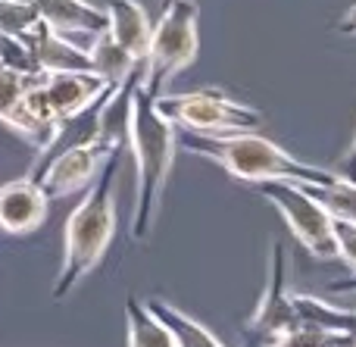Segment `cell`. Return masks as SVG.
<instances>
[{
    "label": "cell",
    "instance_id": "14",
    "mask_svg": "<svg viewBox=\"0 0 356 347\" xmlns=\"http://www.w3.org/2000/svg\"><path fill=\"white\" fill-rule=\"evenodd\" d=\"M31 79H35V75H19V72H13V69L0 66V122L10 125L19 138H25V141H31L35 147H41L50 138V129L35 122L31 113L25 110V104H22L25 88H29Z\"/></svg>",
    "mask_w": 356,
    "mask_h": 347
},
{
    "label": "cell",
    "instance_id": "8",
    "mask_svg": "<svg viewBox=\"0 0 356 347\" xmlns=\"http://www.w3.org/2000/svg\"><path fill=\"white\" fill-rule=\"evenodd\" d=\"M113 154H122V150H113L110 144H104V141L81 144V147L66 150V154H60L54 163H47V169H44L35 181L44 188V194H47L50 200L88 191V185L97 179V172L104 169V163L110 160Z\"/></svg>",
    "mask_w": 356,
    "mask_h": 347
},
{
    "label": "cell",
    "instance_id": "10",
    "mask_svg": "<svg viewBox=\"0 0 356 347\" xmlns=\"http://www.w3.org/2000/svg\"><path fill=\"white\" fill-rule=\"evenodd\" d=\"M50 197L31 175L0 185V232L6 235H31L47 223Z\"/></svg>",
    "mask_w": 356,
    "mask_h": 347
},
{
    "label": "cell",
    "instance_id": "22",
    "mask_svg": "<svg viewBox=\"0 0 356 347\" xmlns=\"http://www.w3.org/2000/svg\"><path fill=\"white\" fill-rule=\"evenodd\" d=\"M38 22V10L31 0H0V31L3 35H25Z\"/></svg>",
    "mask_w": 356,
    "mask_h": 347
},
{
    "label": "cell",
    "instance_id": "7",
    "mask_svg": "<svg viewBox=\"0 0 356 347\" xmlns=\"http://www.w3.org/2000/svg\"><path fill=\"white\" fill-rule=\"evenodd\" d=\"M284 275H288L284 248H282V241H275L272 244V257H269L266 288L257 300V310L244 323V338L250 347H269L282 335H288L291 329H297L294 304H291V291H288V279Z\"/></svg>",
    "mask_w": 356,
    "mask_h": 347
},
{
    "label": "cell",
    "instance_id": "21",
    "mask_svg": "<svg viewBox=\"0 0 356 347\" xmlns=\"http://www.w3.org/2000/svg\"><path fill=\"white\" fill-rule=\"evenodd\" d=\"M356 335H328V332H316V329H291L288 335H282L278 341H272L269 347H350Z\"/></svg>",
    "mask_w": 356,
    "mask_h": 347
},
{
    "label": "cell",
    "instance_id": "18",
    "mask_svg": "<svg viewBox=\"0 0 356 347\" xmlns=\"http://www.w3.org/2000/svg\"><path fill=\"white\" fill-rule=\"evenodd\" d=\"M88 56H91V72H97L110 88H116L119 81H125L138 66H141V63L131 60V56L113 41L110 31L94 35V44L88 47Z\"/></svg>",
    "mask_w": 356,
    "mask_h": 347
},
{
    "label": "cell",
    "instance_id": "6",
    "mask_svg": "<svg viewBox=\"0 0 356 347\" xmlns=\"http://www.w3.org/2000/svg\"><path fill=\"white\" fill-rule=\"evenodd\" d=\"M257 194L266 197L284 219L291 235L309 250L316 260H338L334 254V235H332V216L322 210V204L303 188V181H284V179H269V181H253Z\"/></svg>",
    "mask_w": 356,
    "mask_h": 347
},
{
    "label": "cell",
    "instance_id": "28",
    "mask_svg": "<svg viewBox=\"0 0 356 347\" xmlns=\"http://www.w3.org/2000/svg\"><path fill=\"white\" fill-rule=\"evenodd\" d=\"M350 347H356V338H353V344H350Z\"/></svg>",
    "mask_w": 356,
    "mask_h": 347
},
{
    "label": "cell",
    "instance_id": "15",
    "mask_svg": "<svg viewBox=\"0 0 356 347\" xmlns=\"http://www.w3.org/2000/svg\"><path fill=\"white\" fill-rule=\"evenodd\" d=\"M141 85V66L119 81L116 88L104 94L100 100V141L110 144L113 150L129 147V129H131V106H135V91Z\"/></svg>",
    "mask_w": 356,
    "mask_h": 347
},
{
    "label": "cell",
    "instance_id": "23",
    "mask_svg": "<svg viewBox=\"0 0 356 347\" xmlns=\"http://www.w3.org/2000/svg\"><path fill=\"white\" fill-rule=\"evenodd\" d=\"M332 235H334V254H338V260H344L350 269H356V223L332 219Z\"/></svg>",
    "mask_w": 356,
    "mask_h": 347
},
{
    "label": "cell",
    "instance_id": "3",
    "mask_svg": "<svg viewBox=\"0 0 356 347\" xmlns=\"http://www.w3.org/2000/svg\"><path fill=\"white\" fill-rule=\"evenodd\" d=\"M116 172H119V154H113L97 172V179L88 185L81 204L69 213L63 263L60 273H56L54 291H50L54 300L69 298L79 288V282L97 269L106 248L113 244V235H116V200H113Z\"/></svg>",
    "mask_w": 356,
    "mask_h": 347
},
{
    "label": "cell",
    "instance_id": "24",
    "mask_svg": "<svg viewBox=\"0 0 356 347\" xmlns=\"http://www.w3.org/2000/svg\"><path fill=\"white\" fill-rule=\"evenodd\" d=\"M338 31L341 35H356V3L347 6V13L338 19Z\"/></svg>",
    "mask_w": 356,
    "mask_h": 347
},
{
    "label": "cell",
    "instance_id": "29",
    "mask_svg": "<svg viewBox=\"0 0 356 347\" xmlns=\"http://www.w3.org/2000/svg\"><path fill=\"white\" fill-rule=\"evenodd\" d=\"M163 3H166V0H163Z\"/></svg>",
    "mask_w": 356,
    "mask_h": 347
},
{
    "label": "cell",
    "instance_id": "5",
    "mask_svg": "<svg viewBox=\"0 0 356 347\" xmlns=\"http://www.w3.org/2000/svg\"><path fill=\"white\" fill-rule=\"evenodd\" d=\"M154 106L175 129L207 131V135L253 131L263 122V113L247 104H238L222 88H200V91H188V94H160L154 100Z\"/></svg>",
    "mask_w": 356,
    "mask_h": 347
},
{
    "label": "cell",
    "instance_id": "11",
    "mask_svg": "<svg viewBox=\"0 0 356 347\" xmlns=\"http://www.w3.org/2000/svg\"><path fill=\"white\" fill-rule=\"evenodd\" d=\"M19 38H22L25 47L31 50V56H35L41 72H85V69H91L88 47H79L72 38L54 31L47 22H41V19Z\"/></svg>",
    "mask_w": 356,
    "mask_h": 347
},
{
    "label": "cell",
    "instance_id": "17",
    "mask_svg": "<svg viewBox=\"0 0 356 347\" xmlns=\"http://www.w3.org/2000/svg\"><path fill=\"white\" fill-rule=\"evenodd\" d=\"M144 304H147V310L154 313V316L160 319L169 332H172V338H175L178 347H225L219 338L213 335V332L207 329V325H200L194 316H188L184 310L172 307L169 300L150 298V300H144Z\"/></svg>",
    "mask_w": 356,
    "mask_h": 347
},
{
    "label": "cell",
    "instance_id": "12",
    "mask_svg": "<svg viewBox=\"0 0 356 347\" xmlns=\"http://www.w3.org/2000/svg\"><path fill=\"white\" fill-rule=\"evenodd\" d=\"M104 13H106V31H110L113 41H116L131 60L144 63L147 44H150V31H154V22L147 19V10H144L138 0H106Z\"/></svg>",
    "mask_w": 356,
    "mask_h": 347
},
{
    "label": "cell",
    "instance_id": "25",
    "mask_svg": "<svg viewBox=\"0 0 356 347\" xmlns=\"http://www.w3.org/2000/svg\"><path fill=\"white\" fill-rule=\"evenodd\" d=\"M344 163L353 169V163H356V131H353V141H350V147H347V154H344Z\"/></svg>",
    "mask_w": 356,
    "mask_h": 347
},
{
    "label": "cell",
    "instance_id": "26",
    "mask_svg": "<svg viewBox=\"0 0 356 347\" xmlns=\"http://www.w3.org/2000/svg\"><path fill=\"white\" fill-rule=\"evenodd\" d=\"M334 291H338V294H356V279H350V282H341V285H334Z\"/></svg>",
    "mask_w": 356,
    "mask_h": 347
},
{
    "label": "cell",
    "instance_id": "27",
    "mask_svg": "<svg viewBox=\"0 0 356 347\" xmlns=\"http://www.w3.org/2000/svg\"><path fill=\"white\" fill-rule=\"evenodd\" d=\"M350 172H353V175H350V179H356V163H353V169H350Z\"/></svg>",
    "mask_w": 356,
    "mask_h": 347
},
{
    "label": "cell",
    "instance_id": "20",
    "mask_svg": "<svg viewBox=\"0 0 356 347\" xmlns=\"http://www.w3.org/2000/svg\"><path fill=\"white\" fill-rule=\"evenodd\" d=\"M0 66L13 69V72L19 75H38L41 69H38L35 56H31V50L25 47V41L19 35H3L0 31Z\"/></svg>",
    "mask_w": 356,
    "mask_h": 347
},
{
    "label": "cell",
    "instance_id": "13",
    "mask_svg": "<svg viewBox=\"0 0 356 347\" xmlns=\"http://www.w3.org/2000/svg\"><path fill=\"white\" fill-rule=\"evenodd\" d=\"M38 10V19L47 22L54 31L72 38V35H100L106 31V13L104 6H94L88 0H31Z\"/></svg>",
    "mask_w": 356,
    "mask_h": 347
},
{
    "label": "cell",
    "instance_id": "9",
    "mask_svg": "<svg viewBox=\"0 0 356 347\" xmlns=\"http://www.w3.org/2000/svg\"><path fill=\"white\" fill-rule=\"evenodd\" d=\"M38 88H41L44 106L54 116V122L75 116L110 91V85L91 69H85V72H44Z\"/></svg>",
    "mask_w": 356,
    "mask_h": 347
},
{
    "label": "cell",
    "instance_id": "1",
    "mask_svg": "<svg viewBox=\"0 0 356 347\" xmlns=\"http://www.w3.org/2000/svg\"><path fill=\"white\" fill-rule=\"evenodd\" d=\"M175 144L181 150L213 160L225 169L228 175L241 181H332L338 172L332 169L303 163L300 156L288 154L275 141L257 135V131H222V135H207V131H175Z\"/></svg>",
    "mask_w": 356,
    "mask_h": 347
},
{
    "label": "cell",
    "instance_id": "4",
    "mask_svg": "<svg viewBox=\"0 0 356 347\" xmlns=\"http://www.w3.org/2000/svg\"><path fill=\"white\" fill-rule=\"evenodd\" d=\"M200 10L194 0H166L160 19L154 22L147 56L141 63V91L147 97L166 94L169 81L197 60L200 50Z\"/></svg>",
    "mask_w": 356,
    "mask_h": 347
},
{
    "label": "cell",
    "instance_id": "19",
    "mask_svg": "<svg viewBox=\"0 0 356 347\" xmlns=\"http://www.w3.org/2000/svg\"><path fill=\"white\" fill-rule=\"evenodd\" d=\"M309 194L322 204V210L341 223H356V179L334 175L332 181H307Z\"/></svg>",
    "mask_w": 356,
    "mask_h": 347
},
{
    "label": "cell",
    "instance_id": "2",
    "mask_svg": "<svg viewBox=\"0 0 356 347\" xmlns=\"http://www.w3.org/2000/svg\"><path fill=\"white\" fill-rule=\"evenodd\" d=\"M175 125L154 106V97L135 91L131 106L129 150L135 156V213H131V241H147L160 216L163 191L175 163Z\"/></svg>",
    "mask_w": 356,
    "mask_h": 347
},
{
    "label": "cell",
    "instance_id": "16",
    "mask_svg": "<svg viewBox=\"0 0 356 347\" xmlns=\"http://www.w3.org/2000/svg\"><path fill=\"white\" fill-rule=\"evenodd\" d=\"M294 304V316L297 325L303 329H316V332H328V335H356V310L347 307H334L328 300L316 298V294H291Z\"/></svg>",
    "mask_w": 356,
    "mask_h": 347
}]
</instances>
